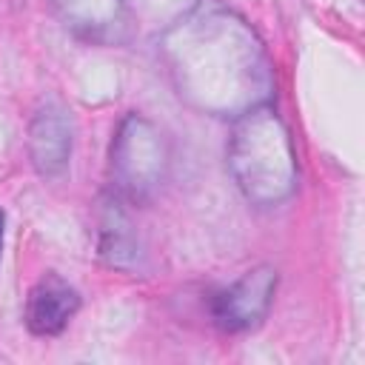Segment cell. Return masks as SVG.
<instances>
[{
    "label": "cell",
    "mask_w": 365,
    "mask_h": 365,
    "mask_svg": "<svg viewBox=\"0 0 365 365\" xmlns=\"http://www.w3.org/2000/svg\"><path fill=\"white\" fill-rule=\"evenodd\" d=\"M163 46L180 97L202 111L237 117L257 108L271 91V68L259 40L217 3L185 14Z\"/></svg>",
    "instance_id": "obj_1"
},
{
    "label": "cell",
    "mask_w": 365,
    "mask_h": 365,
    "mask_svg": "<svg viewBox=\"0 0 365 365\" xmlns=\"http://www.w3.org/2000/svg\"><path fill=\"white\" fill-rule=\"evenodd\" d=\"M231 168L248 200L259 205L279 202L294 188V154L282 123L265 111L251 108L231 140Z\"/></svg>",
    "instance_id": "obj_2"
},
{
    "label": "cell",
    "mask_w": 365,
    "mask_h": 365,
    "mask_svg": "<svg viewBox=\"0 0 365 365\" xmlns=\"http://www.w3.org/2000/svg\"><path fill=\"white\" fill-rule=\"evenodd\" d=\"M277 274L271 268L248 271L242 279H237L228 291H222L214 302V317L225 331H242L257 325L274 297Z\"/></svg>",
    "instance_id": "obj_3"
},
{
    "label": "cell",
    "mask_w": 365,
    "mask_h": 365,
    "mask_svg": "<svg viewBox=\"0 0 365 365\" xmlns=\"http://www.w3.org/2000/svg\"><path fill=\"white\" fill-rule=\"evenodd\" d=\"M80 308V294L57 274H46L26 299V325L37 336L60 334Z\"/></svg>",
    "instance_id": "obj_4"
},
{
    "label": "cell",
    "mask_w": 365,
    "mask_h": 365,
    "mask_svg": "<svg viewBox=\"0 0 365 365\" xmlns=\"http://www.w3.org/2000/svg\"><path fill=\"white\" fill-rule=\"evenodd\" d=\"M71 151V137H68V123L60 117V111H43L31 123V157L34 165L43 174H57Z\"/></svg>",
    "instance_id": "obj_5"
},
{
    "label": "cell",
    "mask_w": 365,
    "mask_h": 365,
    "mask_svg": "<svg viewBox=\"0 0 365 365\" xmlns=\"http://www.w3.org/2000/svg\"><path fill=\"white\" fill-rule=\"evenodd\" d=\"M57 6H60V11H63V17L66 20H74L71 26H77V29H91V6H88V0H54ZM106 9H111V11H117L120 9V0H100Z\"/></svg>",
    "instance_id": "obj_6"
},
{
    "label": "cell",
    "mask_w": 365,
    "mask_h": 365,
    "mask_svg": "<svg viewBox=\"0 0 365 365\" xmlns=\"http://www.w3.org/2000/svg\"><path fill=\"white\" fill-rule=\"evenodd\" d=\"M3 228H6V214L0 211V254H3Z\"/></svg>",
    "instance_id": "obj_7"
}]
</instances>
